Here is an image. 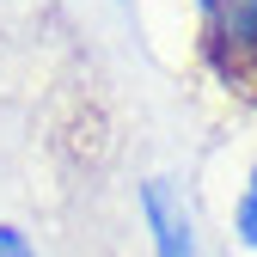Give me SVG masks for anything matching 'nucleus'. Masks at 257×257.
<instances>
[{"instance_id":"1","label":"nucleus","mask_w":257,"mask_h":257,"mask_svg":"<svg viewBox=\"0 0 257 257\" xmlns=\"http://www.w3.org/2000/svg\"><path fill=\"white\" fill-rule=\"evenodd\" d=\"M135 208H141V227H147V251L153 257H208L202 227H196V208H190V196L172 178H141Z\"/></svg>"},{"instance_id":"2","label":"nucleus","mask_w":257,"mask_h":257,"mask_svg":"<svg viewBox=\"0 0 257 257\" xmlns=\"http://www.w3.org/2000/svg\"><path fill=\"white\" fill-rule=\"evenodd\" d=\"M196 7L208 49H220L233 68H257V0H196Z\"/></svg>"},{"instance_id":"3","label":"nucleus","mask_w":257,"mask_h":257,"mask_svg":"<svg viewBox=\"0 0 257 257\" xmlns=\"http://www.w3.org/2000/svg\"><path fill=\"white\" fill-rule=\"evenodd\" d=\"M233 245L257 257V159L239 178V196H233Z\"/></svg>"},{"instance_id":"4","label":"nucleus","mask_w":257,"mask_h":257,"mask_svg":"<svg viewBox=\"0 0 257 257\" xmlns=\"http://www.w3.org/2000/svg\"><path fill=\"white\" fill-rule=\"evenodd\" d=\"M0 257H37V251H31V239L13 227V220H0Z\"/></svg>"}]
</instances>
